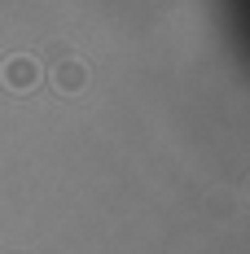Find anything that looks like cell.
Instances as JSON below:
<instances>
[{
	"mask_svg": "<svg viewBox=\"0 0 250 254\" xmlns=\"http://www.w3.org/2000/svg\"><path fill=\"white\" fill-rule=\"evenodd\" d=\"M53 83H57V92L75 97V92H83V83H88V66H83L79 57H66V62H57V70H53Z\"/></svg>",
	"mask_w": 250,
	"mask_h": 254,
	"instance_id": "cell-2",
	"label": "cell"
},
{
	"mask_svg": "<svg viewBox=\"0 0 250 254\" xmlns=\"http://www.w3.org/2000/svg\"><path fill=\"white\" fill-rule=\"evenodd\" d=\"M0 79H4L13 92H31V88L40 83V62H35V57H9L4 70H0Z\"/></svg>",
	"mask_w": 250,
	"mask_h": 254,
	"instance_id": "cell-1",
	"label": "cell"
}]
</instances>
